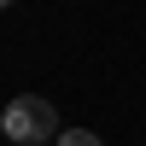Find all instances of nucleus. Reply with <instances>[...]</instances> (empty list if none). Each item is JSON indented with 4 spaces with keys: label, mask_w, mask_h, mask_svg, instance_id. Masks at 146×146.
Wrapping results in <instances>:
<instances>
[{
    "label": "nucleus",
    "mask_w": 146,
    "mask_h": 146,
    "mask_svg": "<svg viewBox=\"0 0 146 146\" xmlns=\"http://www.w3.org/2000/svg\"><path fill=\"white\" fill-rule=\"evenodd\" d=\"M0 129H6V140H18V146H41V140H58V111H53V100L23 94V100L6 105Z\"/></svg>",
    "instance_id": "1"
},
{
    "label": "nucleus",
    "mask_w": 146,
    "mask_h": 146,
    "mask_svg": "<svg viewBox=\"0 0 146 146\" xmlns=\"http://www.w3.org/2000/svg\"><path fill=\"white\" fill-rule=\"evenodd\" d=\"M58 146H100V135H88V129H64Z\"/></svg>",
    "instance_id": "2"
}]
</instances>
